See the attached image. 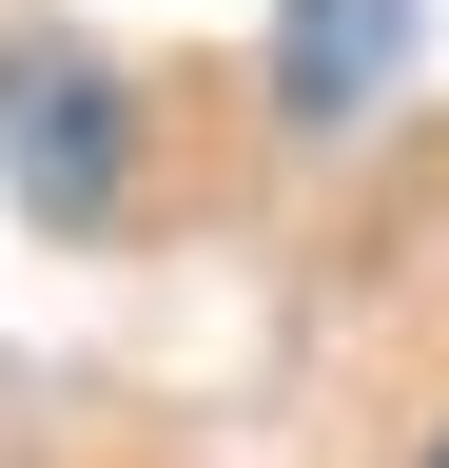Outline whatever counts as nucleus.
I'll return each instance as SVG.
<instances>
[{
	"label": "nucleus",
	"mask_w": 449,
	"mask_h": 468,
	"mask_svg": "<svg viewBox=\"0 0 449 468\" xmlns=\"http://www.w3.org/2000/svg\"><path fill=\"white\" fill-rule=\"evenodd\" d=\"M0 156H20V196L59 215V234H98V215H118V176H137L118 98H98V58H59V39L0 58Z\"/></svg>",
	"instance_id": "obj_1"
},
{
	"label": "nucleus",
	"mask_w": 449,
	"mask_h": 468,
	"mask_svg": "<svg viewBox=\"0 0 449 468\" xmlns=\"http://www.w3.org/2000/svg\"><path fill=\"white\" fill-rule=\"evenodd\" d=\"M390 39H411V0H294V20H273V98H294V117H352L390 79Z\"/></svg>",
	"instance_id": "obj_2"
},
{
	"label": "nucleus",
	"mask_w": 449,
	"mask_h": 468,
	"mask_svg": "<svg viewBox=\"0 0 449 468\" xmlns=\"http://www.w3.org/2000/svg\"><path fill=\"white\" fill-rule=\"evenodd\" d=\"M430 468H449V449H430Z\"/></svg>",
	"instance_id": "obj_3"
}]
</instances>
